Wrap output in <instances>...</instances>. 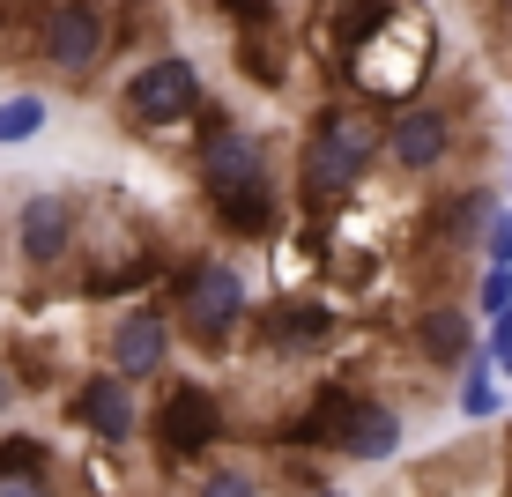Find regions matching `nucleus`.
I'll use <instances>...</instances> for the list:
<instances>
[{
    "mask_svg": "<svg viewBox=\"0 0 512 497\" xmlns=\"http://www.w3.org/2000/svg\"><path fill=\"white\" fill-rule=\"evenodd\" d=\"M179 319L201 342H216V334H231L245 319V282L238 268H223V260H201V268L179 275Z\"/></svg>",
    "mask_w": 512,
    "mask_h": 497,
    "instance_id": "f03ea898",
    "label": "nucleus"
},
{
    "mask_svg": "<svg viewBox=\"0 0 512 497\" xmlns=\"http://www.w3.org/2000/svg\"><path fill=\"white\" fill-rule=\"evenodd\" d=\"M201 186L216 193V201L260 186V141H253V134H216V141H201Z\"/></svg>",
    "mask_w": 512,
    "mask_h": 497,
    "instance_id": "6e6552de",
    "label": "nucleus"
},
{
    "mask_svg": "<svg viewBox=\"0 0 512 497\" xmlns=\"http://www.w3.org/2000/svg\"><path fill=\"white\" fill-rule=\"evenodd\" d=\"M349 460H394L401 446V423H394V408H379V401H357L342 416V438H334Z\"/></svg>",
    "mask_w": 512,
    "mask_h": 497,
    "instance_id": "9b49d317",
    "label": "nucleus"
},
{
    "mask_svg": "<svg viewBox=\"0 0 512 497\" xmlns=\"http://www.w3.org/2000/svg\"><path fill=\"white\" fill-rule=\"evenodd\" d=\"M446 149H453L446 112H401L394 127H386V156H394L401 171H431V164H446Z\"/></svg>",
    "mask_w": 512,
    "mask_h": 497,
    "instance_id": "1a4fd4ad",
    "label": "nucleus"
},
{
    "mask_svg": "<svg viewBox=\"0 0 512 497\" xmlns=\"http://www.w3.org/2000/svg\"><path fill=\"white\" fill-rule=\"evenodd\" d=\"M483 364H498V371H512V305L490 319V357Z\"/></svg>",
    "mask_w": 512,
    "mask_h": 497,
    "instance_id": "6ab92c4d",
    "label": "nucleus"
},
{
    "mask_svg": "<svg viewBox=\"0 0 512 497\" xmlns=\"http://www.w3.org/2000/svg\"><path fill=\"white\" fill-rule=\"evenodd\" d=\"M156 438H164V453H208L223 438V416H216V394L208 386H171L164 394V416H156Z\"/></svg>",
    "mask_w": 512,
    "mask_h": 497,
    "instance_id": "39448f33",
    "label": "nucleus"
},
{
    "mask_svg": "<svg viewBox=\"0 0 512 497\" xmlns=\"http://www.w3.org/2000/svg\"><path fill=\"white\" fill-rule=\"evenodd\" d=\"M505 305H512V268H490V275H483V312L498 319Z\"/></svg>",
    "mask_w": 512,
    "mask_h": 497,
    "instance_id": "aec40b11",
    "label": "nucleus"
},
{
    "mask_svg": "<svg viewBox=\"0 0 512 497\" xmlns=\"http://www.w3.org/2000/svg\"><path fill=\"white\" fill-rule=\"evenodd\" d=\"M327 334H334V312L327 305H282L275 312V342H290V349L297 342L312 349V342H327Z\"/></svg>",
    "mask_w": 512,
    "mask_h": 497,
    "instance_id": "4468645a",
    "label": "nucleus"
},
{
    "mask_svg": "<svg viewBox=\"0 0 512 497\" xmlns=\"http://www.w3.org/2000/svg\"><path fill=\"white\" fill-rule=\"evenodd\" d=\"M164 357H171L164 312H149V305L119 312V327H112V371L119 379H149V371H164Z\"/></svg>",
    "mask_w": 512,
    "mask_h": 497,
    "instance_id": "0eeeda50",
    "label": "nucleus"
},
{
    "mask_svg": "<svg viewBox=\"0 0 512 497\" xmlns=\"http://www.w3.org/2000/svg\"><path fill=\"white\" fill-rule=\"evenodd\" d=\"M372 149H379V134L364 127L357 112H320V127L305 134V193H320V201H342V193L364 179Z\"/></svg>",
    "mask_w": 512,
    "mask_h": 497,
    "instance_id": "f257e3e1",
    "label": "nucleus"
},
{
    "mask_svg": "<svg viewBox=\"0 0 512 497\" xmlns=\"http://www.w3.org/2000/svg\"><path fill=\"white\" fill-rule=\"evenodd\" d=\"M8 401H15V379H8V371H0V416H8Z\"/></svg>",
    "mask_w": 512,
    "mask_h": 497,
    "instance_id": "5701e85b",
    "label": "nucleus"
},
{
    "mask_svg": "<svg viewBox=\"0 0 512 497\" xmlns=\"http://www.w3.org/2000/svg\"><path fill=\"white\" fill-rule=\"evenodd\" d=\"M349 408H357V394H349V386H327L320 401H312V416L297 423V438H305V446H334V438H342V416Z\"/></svg>",
    "mask_w": 512,
    "mask_h": 497,
    "instance_id": "ddd939ff",
    "label": "nucleus"
},
{
    "mask_svg": "<svg viewBox=\"0 0 512 497\" xmlns=\"http://www.w3.org/2000/svg\"><path fill=\"white\" fill-rule=\"evenodd\" d=\"M498 408H505V394L490 386V364H475V371H468V386H461V416L483 423V416H498Z\"/></svg>",
    "mask_w": 512,
    "mask_h": 497,
    "instance_id": "a211bd4d",
    "label": "nucleus"
},
{
    "mask_svg": "<svg viewBox=\"0 0 512 497\" xmlns=\"http://www.w3.org/2000/svg\"><path fill=\"white\" fill-rule=\"evenodd\" d=\"M45 60L67 67V75H90L104 60V15L90 0H60V8L45 15Z\"/></svg>",
    "mask_w": 512,
    "mask_h": 497,
    "instance_id": "20e7f679",
    "label": "nucleus"
},
{
    "mask_svg": "<svg viewBox=\"0 0 512 497\" xmlns=\"http://www.w3.org/2000/svg\"><path fill=\"white\" fill-rule=\"evenodd\" d=\"M67 416H82L104 446H127L134 438V401H127V379H90L75 401H67Z\"/></svg>",
    "mask_w": 512,
    "mask_h": 497,
    "instance_id": "9d476101",
    "label": "nucleus"
},
{
    "mask_svg": "<svg viewBox=\"0 0 512 497\" xmlns=\"http://www.w3.org/2000/svg\"><path fill=\"white\" fill-rule=\"evenodd\" d=\"M475 238H483V260H490V268H512V208H483Z\"/></svg>",
    "mask_w": 512,
    "mask_h": 497,
    "instance_id": "dca6fc26",
    "label": "nucleus"
},
{
    "mask_svg": "<svg viewBox=\"0 0 512 497\" xmlns=\"http://www.w3.org/2000/svg\"><path fill=\"white\" fill-rule=\"evenodd\" d=\"M193 104H201L193 60H149L127 82V119H134V127H171V119H186Z\"/></svg>",
    "mask_w": 512,
    "mask_h": 497,
    "instance_id": "7ed1b4c3",
    "label": "nucleus"
},
{
    "mask_svg": "<svg viewBox=\"0 0 512 497\" xmlns=\"http://www.w3.org/2000/svg\"><path fill=\"white\" fill-rule=\"evenodd\" d=\"M38 127H45V104L38 97H8V104H0V141H30Z\"/></svg>",
    "mask_w": 512,
    "mask_h": 497,
    "instance_id": "f3484780",
    "label": "nucleus"
},
{
    "mask_svg": "<svg viewBox=\"0 0 512 497\" xmlns=\"http://www.w3.org/2000/svg\"><path fill=\"white\" fill-rule=\"evenodd\" d=\"M15 245H23L30 268H52V260H67V245H75V201H60V193H38V201H23V216H15Z\"/></svg>",
    "mask_w": 512,
    "mask_h": 497,
    "instance_id": "423d86ee",
    "label": "nucleus"
},
{
    "mask_svg": "<svg viewBox=\"0 0 512 497\" xmlns=\"http://www.w3.org/2000/svg\"><path fill=\"white\" fill-rule=\"evenodd\" d=\"M416 349L431 364H461L468 349H475V327H468V312H453V305H431L416 319Z\"/></svg>",
    "mask_w": 512,
    "mask_h": 497,
    "instance_id": "f8f14e48",
    "label": "nucleus"
},
{
    "mask_svg": "<svg viewBox=\"0 0 512 497\" xmlns=\"http://www.w3.org/2000/svg\"><path fill=\"white\" fill-rule=\"evenodd\" d=\"M201 497H260V490L245 483V475H208V483H201Z\"/></svg>",
    "mask_w": 512,
    "mask_h": 497,
    "instance_id": "412c9836",
    "label": "nucleus"
},
{
    "mask_svg": "<svg viewBox=\"0 0 512 497\" xmlns=\"http://www.w3.org/2000/svg\"><path fill=\"white\" fill-rule=\"evenodd\" d=\"M320 497H342V490H320Z\"/></svg>",
    "mask_w": 512,
    "mask_h": 497,
    "instance_id": "b1692460",
    "label": "nucleus"
},
{
    "mask_svg": "<svg viewBox=\"0 0 512 497\" xmlns=\"http://www.w3.org/2000/svg\"><path fill=\"white\" fill-rule=\"evenodd\" d=\"M223 208V223L238 230V238H260V230L275 223V201H268V186H245V193H231V201H216Z\"/></svg>",
    "mask_w": 512,
    "mask_h": 497,
    "instance_id": "2eb2a0df",
    "label": "nucleus"
},
{
    "mask_svg": "<svg viewBox=\"0 0 512 497\" xmlns=\"http://www.w3.org/2000/svg\"><path fill=\"white\" fill-rule=\"evenodd\" d=\"M0 497H52L38 475H0Z\"/></svg>",
    "mask_w": 512,
    "mask_h": 497,
    "instance_id": "4be33fe9",
    "label": "nucleus"
}]
</instances>
